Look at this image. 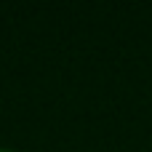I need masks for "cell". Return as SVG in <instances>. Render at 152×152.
<instances>
[{
  "instance_id": "cell-1",
  "label": "cell",
  "mask_w": 152,
  "mask_h": 152,
  "mask_svg": "<svg viewBox=\"0 0 152 152\" xmlns=\"http://www.w3.org/2000/svg\"><path fill=\"white\" fill-rule=\"evenodd\" d=\"M0 152H13V150H0Z\"/></svg>"
}]
</instances>
